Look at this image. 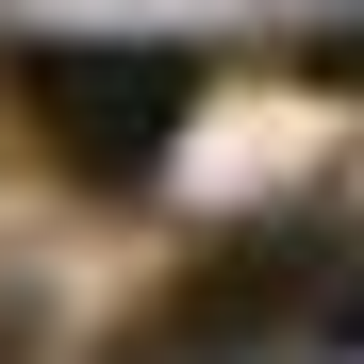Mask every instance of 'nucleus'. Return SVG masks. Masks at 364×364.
I'll return each mask as SVG.
<instances>
[{"label": "nucleus", "instance_id": "obj_4", "mask_svg": "<svg viewBox=\"0 0 364 364\" xmlns=\"http://www.w3.org/2000/svg\"><path fill=\"white\" fill-rule=\"evenodd\" d=\"M17 348H33V331H17V315H0V364H17Z\"/></svg>", "mask_w": 364, "mask_h": 364}, {"label": "nucleus", "instance_id": "obj_2", "mask_svg": "<svg viewBox=\"0 0 364 364\" xmlns=\"http://www.w3.org/2000/svg\"><path fill=\"white\" fill-rule=\"evenodd\" d=\"M315 282H331L315 232H265V249H232L199 298H182V331H249V315H282V298H315Z\"/></svg>", "mask_w": 364, "mask_h": 364}, {"label": "nucleus", "instance_id": "obj_3", "mask_svg": "<svg viewBox=\"0 0 364 364\" xmlns=\"http://www.w3.org/2000/svg\"><path fill=\"white\" fill-rule=\"evenodd\" d=\"M331 348H364V282H348V298H331Z\"/></svg>", "mask_w": 364, "mask_h": 364}, {"label": "nucleus", "instance_id": "obj_1", "mask_svg": "<svg viewBox=\"0 0 364 364\" xmlns=\"http://www.w3.org/2000/svg\"><path fill=\"white\" fill-rule=\"evenodd\" d=\"M17 100H33V149L67 182H149L199 133V50H166V33H50V50H17Z\"/></svg>", "mask_w": 364, "mask_h": 364}]
</instances>
